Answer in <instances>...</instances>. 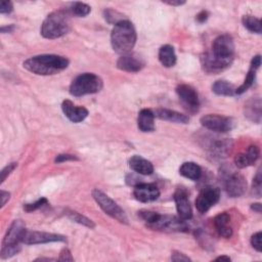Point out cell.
Wrapping results in <instances>:
<instances>
[{
  "mask_svg": "<svg viewBox=\"0 0 262 262\" xmlns=\"http://www.w3.org/2000/svg\"><path fill=\"white\" fill-rule=\"evenodd\" d=\"M234 58V42L230 35L223 34L215 38L212 52L201 55L202 68L209 74L219 73L228 68Z\"/></svg>",
  "mask_w": 262,
  "mask_h": 262,
  "instance_id": "cell-1",
  "label": "cell"
},
{
  "mask_svg": "<svg viewBox=\"0 0 262 262\" xmlns=\"http://www.w3.org/2000/svg\"><path fill=\"white\" fill-rule=\"evenodd\" d=\"M69 66V59L56 54H40L32 56L24 61V68L29 72L41 75H55Z\"/></svg>",
  "mask_w": 262,
  "mask_h": 262,
  "instance_id": "cell-2",
  "label": "cell"
},
{
  "mask_svg": "<svg viewBox=\"0 0 262 262\" xmlns=\"http://www.w3.org/2000/svg\"><path fill=\"white\" fill-rule=\"evenodd\" d=\"M136 32L133 24L124 19L114 26L111 34V44L117 53L126 54L131 51L136 43Z\"/></svg>",
  "mask_w": 262,
  "mask_h": 262,
  "instance_id": "cell-3",
  "label": "cell"
},
{
  "mask_svg": "<svg viewBox=\"0 0 262 262\" xmlns=\"http://www.w3.org/2000/svg\"><path fill=\"white\" fill-rule=\"evenodd\" d=\"M69 10L60 9L49 13L41 25L40 33L46 39H56L70 31Z\"/></svg>",
  "mask_w": 262,
  "mask_h": 262,
  "instance_id": "cell-4",
  "label": "cell"
},
{
  "mask_svg": "<svg viewBox=\"0 0 262 262\" xmlns=\"http://www.w3.org/2000/svg\"><path fill=\"white\" fill-rule=\"evenodd\" d=\"M102 80L93 73H83L77 76L70 85V93L74 96L97 93L102 89Z\"/></svg>",
  "mask_w": 262,
  "mask_h": 262,
  "instance_id": "cell-5",
  "label": "cell"
},
{
  "mask_svg": "<svg viewBox=\"0 0 262 262\" xmlns=\"http://www.w3.org/2000/svg\"><path fill=\"white\" fill-rule=\"evenodd\" d=\"M92 196L105 214H107L108 216L113 217L114 219L118 220L121 223H128V218L124 210L104 192H102L99 189H93Z\"/></svg>",
  "mask_w": 262,
  "mask_h": 262,
  "instance_id": "cell-6",
  "label": "cell"
},
{
  "mask_svg": "<svg viewBox=\"0 0 262 262\" xmlns=\"http://www.w3.org/2000/svg\"><path fill=\"white\" fill-rule=\"evenodd\" d=\"M155 230H161L165 232H183L188 230V226L183 219L173 215H161L159 214L157 219L147 225Z\"/></svg>",
  "mask_w": 262,
  "mask_h": 262,
  "instance_id": "cell-7",
  "label": "cell"
},
{
  "mask_svg": "<svg viewBox=\"0 0 262 262\" xmlns=\"http://www.w3.org/2000/svg\"><path fill=\"white\" fill-rule=\"evenodd\" d=\"M201 124L206 129L217 133L228 132L234 126V122L231 118L216 114H208L203 116L201 118Z\"/></svg>",
  "mask_w": 262,
  "mask_h": 262,
  "instance_id": "cell-8",
  "label": "cell"
},
{
  "mask_svg": "<svg viewBox=\"0 0 262 262\" xmlns=\"http://www.w3.org/2000/svg\"><path fill=\"white\" fill-rule=\"evenodd\" d=\"M205 148L213 157H227L232 148V140L218 136H208L205 137Z\"/></svg>",
  "mask_w": 262,
  "mask_h": 262,
  "instance_id": "cell-9",
  "label": "cell"
},
{
  "mask_svg": "<svg viewBox=\"0 0 262 262\" xmlns=\"http://www.w3.org/2000/svg\"><path fill=\"white\" fill-rule=\"evenodd\" d=\"M220 199V190L215 186H206L199 193L195 200V208L200 213L209 211Z\"/></svg>",
  "mask_w": 262,
  "mask_h": 262,
  "instance_id": "cell-10",
  "label": "cell"
},
{
  "mask_svg": "<svg viewBox=\"0 0 262 262\" xmlns=\"http://www.w3.org/2000/svg\"><path fill=\"white\" fill-rule=\"evenodd\" d=\"M176 93L182 103L186 106V108L191 112L195 113L200 106L199 95L195 89L187 84H180L176 87Z\"/></svg>",
  "mask_w": 262,
  "mask_h": 262,
  "instance_id": "cell-11",
  "label": "cell"
},
{
  "mask_svg": "<svg viewBox=\"0 0 262 262\" xmlns=\"http://www.w3.org/2000/svg\"><path fill=\"white\" fill-rule=\"evenodd\" d=\"M224 186L229 196L238 198L245 193L247 189V181L241 173L232 172L226 176Z\"/></svg>",
  "mask_w": 262,
  "mask_h": 262,
  "instance_id": "cell-12",
  "label": "cell"
},
{
  "mask_svg": "<svg viewBox=\"0 0 262 262\" xmlns=\"http://www.w3.org/2000/svg\"><path fill=\"white\" fill-rule=\"evenodd\" d=\"M66 236L56 233H49L43 231H30L26 230L23 243L26 245H38V244H47L55 242H66Z\"/></svg>",
  "mask_w": 262,
  "mask_h": 262,
  "instance_id": "cell-13",
  "label": "cell"
},
{
  "mask_svg": "<svg viewBox=\"0 0 262 262\" xmlns=\"http://www.w3.org/2000/svg\"><path fill=\"white\" fill-rule=\"evenodd\" d=\"M174 202L178 216L183 220H189L192 217V210L188 200V193L184 187H178L175 190Z\"/></svg>",
  "mask_w": 262,
  "mask_h": 262,
  "instance_id": "cell-14",
  "label": "cell"
},
{
  "mask_svg": "<svg viewBox=\"0 0 262 262\" xmlns=\"http://www.w3.org/2000/svg\"><path fill=\"white\" fill-rule=\"evenodd\" d=\"M133 194L137 201L141 203H149L159 199L160 190L158 186L154 183L138 182L134 186Z\"/></svg>",
  "mask_w": 262,
  "mask_h": 262,
  "instance_id": "cell-15",
  "label": "cell"
},
{
  "mask_svg": "<svg viewBox=\"0 0 262 262\" xmlns=\"http://www.w3.org/2000/svg\"><path fill=\"white\" fill-rule=\"evenodd\" d=\"M144 67L143 59L136 53L122 54L117 60V68L121 71L136 73Z\"/></svg>",
  "mask_w": 262,
  "mask_h": 262,
  "instance_id": "cell-16",
  "label": "cell"
},
{
  "mask_svg": "<svg viewBox=\"0 0 262 262\" xmlns=\"http://www.w3.org/2000/svg\"><path fill=\"white\" fill-rule=\"evenodd\" d=\"M26 230V226L21 220H14L6 231V234L2 242V246L19 245L20 243H23V237Z\"/></svg>",
  "mask_w": 262,
  "mask_h": 262,
  "instance_id": "cell-17",
  "label": "cell"
},
{
  "mask_svg": "<svg viewBox=\"0 0 262 262\" xmlns=\"http://www.w3.org/2000/svg\"><path fill=\"white\" fill-rule=\"evenodd\" d=\"M61 110L64 116L73 123H80L88 116V110L84 106H77L71 100L66 99L61 103Z\"/></svg>",
  "mask_w": 262,
  "mask_h": 262,
  "instance_id": "cell-18",
  "label": "cell"
},
{
  "mask_svg": "<svg viewBox=\"0 0 262 262\" xmlns=\"http://www.w3.org/2000/svg\"><path fill=\"white\" fill-rule=\"evenodd\" d=\"M259 156H260L259 147L255 144H252L245 151L239 152L234 157V164L237 168L243 169L253 165L259 159Z\"/></svg>",
  "mask_w": 262,
  "mask_h": 262,
  "instance_id": "cell-19",
  "label": "cell"
},
{
  "mask_svg": "<svg viewBox=\"0 0 262 262\" xmlns=\"http://www.w3.org/2000/svg\"><path fill=\"white\" fill-rule=\"evenodd\" d=\"M260 66H261V56L259 54H257L252 58L250 69L248 71L246 79H245L244 83L235 89V94H243L250 87H252V85L255 83V80H256V72L260 68Z\"/></svg>",
  "mask_w": 262,
  "mask_h": 262,
  "instance_id": "cell-20",
  "label": "cell"
},
{
  "mask_svg": "<svg viewBox=\"0 0 262 262\" xmlns=\"http://www.w3.org/2000/svg\"><path fill=\"white\" fill-rule=\"evenodd\" d=\"M262 102L260 97H252L245 104V117L251 122L259 124L262 118Z\"/></svg>",
  "mask_w": 262,
  "mask_h": 262,
  "instance_id": "cell-21",
  "label": "cell"
},
{
  "mask_svg": "<svg viewBox=\"0 0 262 262\" xmlns=\"http://www.w3.org/2000/svg\"><path fill=\"white\" fill-rule=\"evenodd\" d=\"M214 227L219 233L224 238H229L232 235V227L230 225V216L226 212L219 213L216 215L213 219Z\"/></svg>",
  "mask_w": 262,
  "mask_h": 262,
  "instance_id": "cell-22",
  "label": "cell"
},
{
  "mask_svg": "<svg viewBox=\"0 0 262 262\" xmlns=\"http://www.w3.org/2000/svg\"><path fill=\"white\" fill-rule=\"evenodd\" d=\"M154 115L155 118H159L161 120L173 123L187 124L189 122V118L186 115L168 108H157L156 111H154Z\"/></svg>",
  "mask_w": 262,
  "mask_h": 262,
  "instance_id": "cell-23",
  "label": "cell"
},
{
  "mask_svg": "<svg viewBox=\"0 0 262 262\" xmlns=\"http://www.w3.org/2000/svg\"><path fill=\"white\" fill-rule=\"evenodd\" d=\"M137 126L141 132H152L155 130L154 112L148 108H142L138 114Z\"/></svg>",
  "mask_w": 262,
  "mask_h": 262,
  "instance_id": "cell-24",
  "label": "cell"
},
{
  "mask_svg": "<svg viewBox=\"0 0 262 262\" xmlns=\"http://www.w3.org/2000/svg\"><path fill=\"white\" fill-rule=\"evenodd\" d=\"M129 167L141 175H150L154 172L152 164L140 156H133L129 160Z\"/></svg>",
  "mask_w": 262,
  "mask_h": 262,
  "instance_id": "cell-25",
  "label": "cell"
},
{
  "mask_svg": "<svg viewBox=\"0 0 262 262\" xmlns=\"http://www.w3.org/2000/svg\"><path fill=\"white\" fill-rule=\"evenodd\" d=\"M179 173L185 178L196 181L202 176V169L194 162H185L180 166Z\"/></svg>",
  "mask_w": 262,
  "mask_h": 262,
  "instance_id": "cell-26",
  "label": "cell"
},
{
  "mask_svg": "<svg viewBox=\"0 0 262 262\" xmlns=\"http://www.w3.org/2000/svg\"><path fill=\"white\" fill-rule=\"evenodd\" d=\"M159 60L165 68H171L176 63V54L173 46L166 44L159 50Z\"/></svg>",
  "mask_w": 262,
  "mask_h": 262,
  "instance_id": "cell-27",
  "label": "cell"
},
{
  "mask_svg": "<svg viewBox=\"0 0 262 262\" xmlns=\"http://www.w3.org/2000/svg\"><path fill=\"white\" fill-rule=\"evenodd\" d=\"M212 91L217 95L232 96L235 94L234 86L225 80H217L212 85Z\"/></svg>",
  "mask_w": 262,
  "mask_h": 262,
  "instance_id": "cell-28",
  "label": "cell"
},
{
  "mask_svg": "<svg viewBox=\"0 0 262 262\" xmlns=\"http://www.w3.org/2000/svg\"><path fill=\"white\" fill-rule=\"evenodd\" d=\"M242 23L248 31H250L252 33H256V34H261L262 26H261V20L258 17H256L254 15L247 14V15L243 16Z\"/></svg>",
  "mask_w": 262,
  "mask_h": 262,
  "instance_id": "cell-29",
  "label": "cell"
},
{
  "mask_svg": "<svg viewBox=\"0 0 262 262\" xmlns=\"http://www.w3.org/2000/svg\"><path fill=\"white\" fill-rule=\"evenodd\" d=\"M66 214H67V216H68L71 220H73V221H75V222H77V223H80V224H82V225H84V226H87V227H90V228H94V226H95V224L93 223L92 220H90L89 218H87V217L81 215L80 213H78V212H76V211L66 210Z\"/></svg>",
  "mask_w": 262,
  "mask_h": 262,
  "instance_id": "cell-30",
  "label": "cell"
},
{
  "mask_svg": "<svg viewBox=\"0 0 262 262\" xmlns=\"http://www.w3.org/2000/svg\"><path fill=\"white\" fill-rule=\"evenodd\" d=\"M103 17L108 24H113V25H117L118 23L124 19H127L122 13L112 8H106L103 10Z\"/></svg>",
  "mask_w": 262,
  "mask_h": 262,
  "instance_id": "cell-31",
  "label": "cell"
},
{
  "mask_svg": "<svg viewBox=\"0 0 262 262\" xmlns=\"http://www.w3.org/2000/svg\"><path fill=\"white\" fill-rule=\"evenodd\" d=\"M91 7L83 2H74L71 6V13L77 16H86L89 14Z\"/></svg>",
  "mask_w": 262,
  "mask_h": 262,
  "instance_id": "cell-32",
  "label": "cell"
},
{
  "mask_svg": "<svg viewBox=\"0 0 262 262\" xmlns=\"http://www.w3.org/2000/svg\"><path fill=\"white\" fill-rule=\"evenodd\" d=\"M20 251V246L19 245H11V246H2L1 249V259H8L17 254Z\"/></svg>",
  "mask_w": 262,
  "mask_h": 262,
  "instance_id": "cell-33",
  "label": "cell"
},
{
  "mask_svg": "<svg viewBox=\"0 0 262 262\" xmlns=\"http://www.w3.org/2000/svg\"><path fill=\"white\" fill-rule=\"evenodd\" d=\"M261 187H262V177H261V170L259 168L256 175L253 178V183H252V193H254L256 198L261 196Z\"/></svg>",
  "mask_w": 262,
  "mask_h": 262,
  "instance_id": "cell-34",
  "label": "cell"
},
{
  "mask_svg": "<svg viewBox=\"0 0 262 262\" xmlns=\"http://www.w3.org/2000/svg\"><path fill=\"white\" fill-rule=\"evenodd\" d=\"M47 204V200L45 198H41L39 200H37L36 202L34 203H31V204H25L24 205V210L26 212H33L39 208H41L43 205Z\"/></svg>",
  "mask_w": 262,
  "mask_h": 262,
  "instance_id": "cell-35",
  "label": "cell"
},
{
  "mask_svg": "<svg viewBox=\"0 0 262 262\" xmlns=\"http://www.w3.org/2000/svg\"><path fill=\"white\" fill-rule=\"evenodd\" d=\"M261 238H262V232H261V231H258V232L254 233V234L251 236V245H252V247H253L257 252H261V251H262Z\"/></svg>",
  "mask_w": 262,
  "mask_h": 262,
  "instance_id": "cell-36",
  "label": "cell"
},
{
  "mask_svg": "<svg viewBox=\"0 0 262 262\" xmlns=\"http://www.w3.org/2000/svg\"><path fill=\"white\" fill-rule=\"evenodd\" d=\"M16 166L17 163H10L1 171V182H3L6 179V177L16 168Z\"/></svg>",
  "mask_w": 262,
  "mask_h": 262,
  "instance_id": "cell-37",
  "label": "cell"
},
{
  "mask_svg": "<svg viewBox=\"0 0 262 262\" xmlns=\"http://www.w3.org/2000/svg\"><path fill=\"white\" fill-rule=\"evenodd\" d=\"M171 260L172 261H191L189 257H187L185 254L179 252V251H173L171 253Z\"/></svg>",
  "mask_w": 262,
  "mask_h": 262,
  "instance_id": "cell-38",
  "label": "cell"
},
{
  "mask_svg": "<svg viewBox=\"0 0 262 262\" xmlns=\"http://www.w3.org/2000/svg\"><path fill=\"white\" fill-rule=\"evenodd\" d=\"M78 158L74 155H70V154H60L58 156H56L55 158V163H62L64 161H77Z\"/></svg>",
  "mask_w": 262,
  "mask_h": 262,
  "instance_id": "cell-39",
  "label": "cell"
},
{
  "mask_svg": "<svg viewBox=\"0 0 262 262\" xmlns=\"http://www.w3.org/2000/svg\"><path fill=\"white\" fill-rule=\"evenodd\" d=\"M58 261H74V258L70 252L69 249L63 248L60 253H59V257L57 259Z\"/></svg>",
  "mask_w": 262,
  "mask_h": 262,
  "instance_id": "cell-40",
  "label": "cell"
},
{
  "mask_svg": "<svg viewBox=\"0 0 262 262\" xmlns=\"http://www.w3.org/2000/svg\"><path fill=\"white\" fill-rule=\"evenodd\" d=\"M13 9V6H12V3L10 1H1V4H0V13L4 14V13H10Z\"/></svg>",
  "mask_w": 262,
  "mask_h": 262,
  "instance_id": "cell-41",
  "label": "cell"
},
{
  "mask_svg": "<svg viewBox=\"0 0 262 262\" xmlns=\"http://www.w3.org/2000/svg\"><path fill=\"white\" fill-rule=\"evenodd\" d=\"M208 16H209V12L206 11V10H202V11L196 15L195 19H196V21H199V23L202 24V23H204V21L207 20Z\"/></svg>",
  "mask_w": 262,
  "mask_h": 262,
  "instance_id": "cell-42",
  "label": "cell"
},
{
  "mask_svg": "<svg viewBox=\"0 0 262 262\" xmlns=\"http://www.w3.org/2000/svg\"><path fill=\"white\" fill-rule=\"evenodd\" d=\"M0 198H1V207H3L6 202L9 200L10 198V193L8 191H4V190H1L0 192Z\"/></svg>",
  "mask_w": 262,
  "mask_h": 262,
  "instance_id": "cell-43",
  "label": "cell"
},
{
  "mask_svg": "<svg viewBox=\"0 0 262 262\" xmlns=\"http://www.w3.org/2000/svg\"><path fill=\"white\" fill-rule=\"evenodd\" d=\"M165 4L171 5V6H181L185 4V1L183 0H168V1H163Z\"/></svg>",
  "mask_w": 262,
  "mask_h": 262,
  "instance_id": "cell-44",
  "label": "cell"
},
{
  "mask_svg": "<svg viewBox=\"0 0 262 262\" xmlns=\"http://www.w3.org/2000/svg\"><path fill=\"white\" fill-rule=\"evenodd\" d=\"M251 209L254 210L257 213H261V204L260 203H255L251 205Z\"/></svg>",
  "mask_w": 262,
  "mask_h": 262,
  "instance_id": "cell-45",
  "label": "cell"
},
{
  "mask_svg": "<svg viewBox=\"0 0 262 262\" xmlns=\"http://www.w3.org/2000/svg\"><path fill=\"white\" fill-rule=\"evenodd\" d=\"M13 30V26L10 25V26H6V27H2L1 28V32L2 33H8V32H11Z\"/></svg>",
  "mask_w": 262,
  "mask_h": 262,
  "instance_id": "cell-46",
  "label": "cell"
},
{
  "mask_svg": "<svg viewBox=\"0 0 262 262\" xmlns=\"http://www.w3.org/2000/svg\"><path fill=\"white\" fill-rule=\"evenodd\" d=\"M230 261V258L228 256H219L215 259V261Z\"/></svg>",
  "mask_w": 262,
  "mask_h": 262,
  "instance_id": "cell-47",
  "label": "cell"
}]
</instances>
